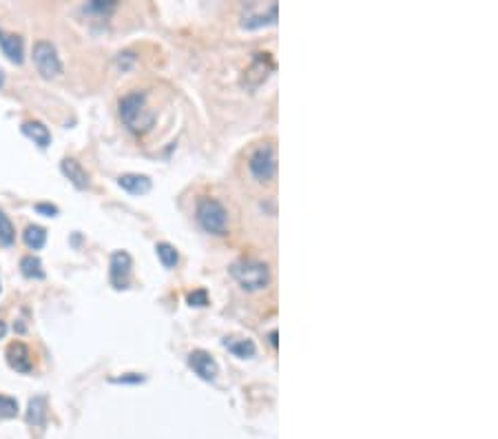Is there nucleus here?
<instances>
[{
	"instance_id": "nucleus-15",
	"label": "nucleus",
	"mask_w": 498,
	"mask_h": 439,
	"mask_svg": "<svg viewBox=\"0 0 498 439\" xmlns=\"http://www.w3.org/2000/svg\"><path fill=\"white\" fill-rule=\"evenodd\" d=\"M22 240L31 251H41L45 247V242H47V231L43 226H38V224H29L27 229H24Z\"/></svg>"
},
{
	"instance_id": "nucleus-23",
	"label": "nucleus",
	"mask_w": 498,
	"mask_h": 439,
	"mask_svg": "<svg viewBox=\"0 0 498 439\" xmlns=\"http://www.w3.org/2000/svg\"><path fill=\"white\" fill-rule=\"evenodd\" d=\"M36 211L43 213V215L54 217V215H58V206H54V204H36Z\"/></svg>"
},
{
	"instance_id": "nucleus-18",
	"label": "nucleus",
	"mask_w": 498,
	"mask_h": 439,
	"mask_svg": "<svg viewBox=\"0 0 498 439\" xmlns=\"http://www.w3.org/2000/svg\"><path fill=\"white\" fill-rule=\"evenodd\" d=\"M16 242V229L11 224L9 215L0 209V247H11Z\"/></svg>"
},
{
	"instance_id": "nucleus-1",
	"label": "nucleus",
	"mask_w": 498,
	"mask_h": 439,
	"mask_svg": "<svg viewBox=\"0 0 498 439\" xmlns=\"http://www.w3.org/2000/svg\"><path fill=\"white\" fill-rule=\"evenodd\" d=\"M120 118L131 134L144 136L153 129L157 111L151 107L147 92H131L120 100Z\"/></svg>"
},
{
	"instance_id": "nucleus-6",
	"label": "nucleus",
	"mask_w": 498,
	"mask_h": 439,
	"mask_svg": "<svg viewBox=\"0 0 498 439\" xmlns=\"http://www.w3.org/2000/svg\"><path fill=\"white\" fill-rule=\"evenodd\" d=\"M131 268H133V260L126 251H115L111 255V268H109V280L113 289H126L131 282Z\"/></svg>"
},
{
	"instance_id": "nucleus-22",
	"label": "nucleus",
	"mask_w": 498,
	"mask_h": 439,
	"mask_svg": "<svg viewBox=\"0 0 498 439\" xmlns=\"http://www.w3.org/2000/svg\"><path fill=\"white\" fill-rule=\"evenodd\" d=\"M111 382L113 384H140V382H144V375H138V373H129V375H122V377H113Z\"/></svg>"
},
{
	"instance_id": "nucleus-17",
	"label": "nucleus",
	"mask_w": 498,
	"mask_h": 439,
	"mask_svg": "<svg viewBox=\"0 0 498 439\" xmlns=\"http://www.w3.org/2000/svg\"><path fill=\"white\" fill-rule=\"evenodd\" d=\"M155 253H157V260H160L166 268H173L177 262H180V255L175 251L173 244H168V242H160L155 247Z\"/></svg>"
},
{
	"instance_id": "nucleus-21",
	"label": "nucleus",
	"mask_w": 498,
	"mask_h": 439,
	"mask_svg": "<svg viewBox=\"0 0 498 439\" xmlns=\"http://www.w3.org/2000/svg\"><path fill=\"white\" fill-rule=\"evenodd\" d=\"M89 11H96V14H109L115 9V3H102V0H94V3L87 5Z\"/></svg>"
},
{
	"instance_id": "nucleus-5",
	"label": "nucleus",
	"mask_w": 498,
	"mask_h": 439,
	"mask_svg": "<svg viewBox=\"0 0 498 439\" xmlns=\"http://www.w3.org/2000/svg\"><path fill=\"white\" fill-rule=\"evenodd\" d=\"M248 169H251V173L259 180V182H268V180L274 178V173H277V153H274V147L270 142L259 145L251 153V158H248Z\"/></svg>"
},
{
	"instance_id": "nucleus-16",
	"label": "nucleus",
	"mask_w": 498,
	"mask_h": 439,
	"mask_svg": "<svg viewBox=\"0 0 498 439\" xmlns=\"http://www.w3.org/2000/svg\"><path fill=\"white\" fill-rule=\"evenodd\" d=\"M20 273L29 280H45V268L43 262L36 255H24L20 260Z\"/></svg>"
},
{
	"instance_id": "nucleus-8",
	"label": "nucleus",
	"mask_w": 498,
	"mask_h": 439,
	"mask_svg": "<svg viewBox=\"0 0 498 439\" xmlns=\"http://www.w3.org/2000/svg\"><path fill=\"white\" fill-rule=\"evenodd\" d=\"M60 169H62L64 175L69 178V182H71L75 189L85 191V189L91 187V178H89V173L82 169V164L78 162L75 158H64V160L60 162Z\"/></svg>"
},
{
	"instance_id": "nucleus-11",
	"label": "nucleus",
	"mask_w": 498,
	"mask_h": 439,
	"mask_svg": "<svg viewBox=\"0 0 498 439\" xmlns=\"http://www.w3.org/2000/svg\"><path fill=\"white\" fill-rule=\"evenodd\" d=\"M117 185H120L124 191L133 193V196H144V193H149L153 182L149 175H142V173H124L117 178Z\"/></svg>"
},
{
	"instance_id": "nucleus-26",
	"label": "nucleus",
	"mask_w": 498,
	"mask_h": 439,
	"mask_svg": "<svg viewBox=\"0 0 498 439\" xmlns=\"http://www.w3.org/2000/svg\"><path fill=\"white\" fill-rule=\"evenodd\" d=\"M5 87V73H3V69H0V89Z\"/></svg>"
},
{
	"instance_id": "nucleus-7",
	"label": "nucleus",
	"mask_w": 498,
	"mask_h": 439,
	"mask_svg": "<svg viewBox=\"0 0 498 439\" xmlns=\"http://www.w3.org/2000/svg\"><path fill=\"white\" fill-rule=\"evenodd\" d=\"M189 366L206 382H213L217 377V373H219L215 357L211 353H206V351H193L189 355Z\"/></svg>"
},
{
	"instance_id": "nucleus-24",
	"label": "nucleus",
	"mask_w": 498,
	"mask_h": 439,
	"mask_svg": "<svg viewBox=\"0 0 498 439\" xmlns=\"http://www.w3.org/2000/svg\"><path fill=\"white\" fill-rule=\"evenodd\" d=\"M5 335H7V324H5V322H3V319H0V340H3V338H5Z\"/></svg>"
},
{
	"instance_id": "nucleus-4",
	"label": "nucleus",
	"mask_w": 498,
	"mask_h": 439,
	"mask_svg": "<svg viewBox=\"0 0 498 439\" xmlns=\"http://www.w3.org/2000/svg\"><path fill=\"white\" fill-rule=\"evenodd\" d=\"M31 58H34L38 73H41L43 78L51 80V78H58V75L62 73V62H60V56H58V49L49 41H38L34 45Z\"/></svg>"
},
{
	"instance_id": "nucleus-19",
	"label": "nucleus",
	"mask_w": 498,
	"mask_h": 439,
	"mask_svg": "<svg viewBox=\"0 0 498 439\" xmlns=\"http://www.w3.org/2000/svg\"><path fill=\"white\" fill-rule=\"evenodd\" d=\"M18 402L9 395H0V419H14L18 417Z\"/></svg>"
},
{
	"instance_id": "nucleus-25",
	"label": "nucleus",
	"mask_w": 498,
	"mask_h": 439,
	"mask_svg": "<svg viewBox=\"0 0 498 439\" xmlns=\"http://www.w3.org/2000/svg\"><path fill=\"white\" fill-rule=\"evenodd\" d=\"M270 344H272V346H277V331H272V333H270Z\"/></svg>"
},
{
	"instance_id": "nucleus-2",
	"label": "nucleus",
	"mask_w": 498,
	"mask_h": 439,
	"mask_svg": "<svg viewBox=\"0 0 498 439\" xmlns=\"http://www.w3.org/2000/svg\"><path fill=\"white\" fill-rule=\"evenodd\" d=\"M195 217H198L200 226L206 233L213 236H226L228 231V211L226 206L215 198H202L195 209Z\"/></svg>"
},
{
	"instance_id": "nucleus-9",
	"label": "nucleus",
	"mask_w": 498,
	"mask_h": 439,
	"mask_svg": "<svg viewBox=\"0 0 498 439\" xmlns=\"http://www.w3.org/2000/svg\"><path fill=\"white\" fill-rule=\"evenodd\" d=\"M0 49H3V54L14 64H20L24 60V45L18 34H9L5 29H0Z\"/></svg>"
},
{
	"instance_id": "nucleus-12",
	"label": "nucleus",
	"mask_w": 498,
	"mask_h": 439,
	"mask_svg": "<svg viewBox=\"0 0 498 439\" xmlns=\"http://www.w3.org/2000/svg\"><path fill=\"white\" fill-rule=\"evenodd\" d=\"M20 129H22V134L29 140H34L41 149H47L51 145V131L41 120H27V122H22Z\"/></svg>"
},
{
	"instance_id": "nucleus-14",
	"label": "nucleus",
	"mask_w": 498,
	"mask_h": 439,
	"mask_svg": "<svg viewBox=\"0 0 498 439\" xmlns=\"http://www.w3.org/2000/svg\"><path fill=\"white\" fill-rule=\"evenodd\" d=\"M224 346L228 351L235 355V357H242V359H248L257 353V346L253 340H242V338H226L224 340Z\"/></svg>"
},
{
	"instance_id": "nucleus-20",
	"label": "nucleus",
	"mask_w": 498,
	"mask_h": 439,
	"mask_svg": "<svg viewBox=\"0 0 498 439\" xmlns=\"http://www.w3.org/2000/svg\"><path fill=\"white\" fill-rule=\"evenodd\" d=\"M186 300H189L191 306H206V304H208V293H206L204 289H198V291L189 293Z\"/></svg>"
},
{
	"instance_id": "nucleus-10",
	"label": "nucleus",
	"mask_w": 498,
	"mask_h": 439,
	"mask_svg": "<svg viewBox=\"0 0 498 439\" xmlns=\"http://www.w3.org/2000/svg\"><path fill=\"white\" fill-rule=\"evenodd\" d=\"M7 361H9V366L18 370V373H29L31 370V353H29V348L24 346L22 342H14V344H9L7 348Z\"/></svg>"
},
{
	"instance_id": "nucleus-13",
	"label": "nucleus",
	"mask_w": 498,
	"mask_h": 439,
	"mask_svg": "<svg viewBox=\"0 0 498 439\" xmlns=\"http://www.w3.org/2000/svg\"><path fill=\"white\" fill-rule=\"evenodd\" d=\"M27 422L36 429H43L47 424V397L45 395H36L29 399L27 406Z\"/></svg>"
},
{
	"instance_id": "nucleus-3",
	"label": "nucleus",
	"mask_w": 498,
	"mask_h": 439,
	"mask_svg": "<svg viewBox=\"0 0 498 439\" xmlns=\"http://www.w3.org/2000/svg\"><path fill=\"white\" fill-rule=\"evenodd\" d=\"M230 275L244 291H261L270 282V268L259 260H240L230 266Z\"/></svg>"
}]
</instances>
